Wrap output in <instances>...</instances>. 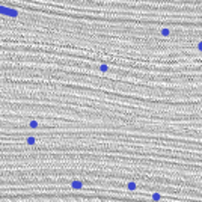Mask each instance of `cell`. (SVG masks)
Instances as JSON below:
<instances>
[{
  "mask_svg": "<svg viewBox=\"0 0 202 202\" xmlns=\"http://www.w3.org/2000/svg\"><path fill=\"white\" fill-rule=\"evenodd\" d=\"M152 199H154V201H160L161 199V195H160V193H154V195H152Z\"/></svg>",
  "mask_w": 202,
  "mask_h": 202,
  "instance_id": "cell-1",
  "label": "cell"
},
{
  "mask_svg": "<svg viewBox=\"0 0 202 202\" xmlns=\"http://www.w3.org/2000/svg\"><path fill=\"white\" fill-rule=\"evenodd\" d=\"M128 187H130L131 190H134V189H136V184H134V183H130V184H128Z\"/></svg>",
  "mask_w": 202,
  "mask_h": 202,
  "instance_id": "cell-2",
  "label": "cell"
},
{
  "mask_svg": "<svg viewBox=\"0 0 202 202\" xmlns=\"http://www.w3.org/2000/svg\"><path fill=\"white\" fill-rule=\"evenodd\" d=\"M198 48H199V50H202V42L199 44V45H198Z\"/></svg>",
  "mask_w": 202,
  "mask_h": 202,
  "instance_id": "cell-3",
  "label": "cell"
}]
</instances>
